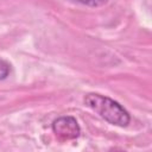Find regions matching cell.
Returning a JSON list of instances; mask_svg holds the SVG:
<instances>
[{
	"label": "cell",
	"mask_w": 152,
	"mask_h": 152,
	"mask_svg": "<svg viewBox=\"0 0 152 152\" xmlns=\"http://www.w3.org/2000/svg\"><path fill=\"white\" fill-rule=\"evenodd\" d=\"M84 103L112 125L126 127L129 124L131 118L128 112L119 102L112 100L108 96L90 93L86 95Z\"/></svg>",
	"instance_id": "obj_1"
},
{
	"label": "cell",
	"mask_w": 152,
	"mask_h": 152,
	"mask_svg": "<svg viewBox=\"0 0 152 152\" xmlns=\"http://www.w3.org/2000/svg\"><path fill=\"white\" fill-rule=\"evenodd\" d=\"M52 131L62 140H72L78 138L81 129L75 118L61 116L52 122Z\"/></svg>",
	"instance_id": "obj_2"
},
{
	"label": "cell",
	"mask_w": 152,
	"mask_h": 152,
	"mask_svg": "<svg viewBox=\"0 0 152 152\" xmlns=\"http://www.w3.org/2000/svg\"><path fill=\"white\" fill-rule=\"evenodd\" d=\"M10 72H11V64L7 61L0 58V81L5 80L10 75Z\"/></svg>",
	"instance_id": "obj_3"
},
{
	"label": "cell",
	"mask_w": 152,
	"mask_h": 152,
	"mask_svg": "<svg viewBox=\"0 0 152 152\" xmlns=\"http://www.w3.org/2000/svg\"><path fill=\"white\" fill-rule=\"evenodd\" d=\"M77 1L83 5L90 6V7H96V6H101V5L106 4L108 0H77Z\"/></svg>",
	"instance_id": "obj_4"
}]
</instances>
